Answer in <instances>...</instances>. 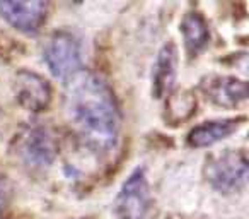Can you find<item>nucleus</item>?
I'll return each mask as SVG.
<instances>
[{
	"label": "nucleus",
	"mask_w": 249,
	"mask_h": 219,
	"mask_svg": "<svg viewBox=\"0 0 249 219\" xmlns=\"http://www.w3.org/2000/svg\"><path fill=\"white\" fill-rule=\"evenodd\" d=\"M67 112L80 137L97 153H109L120 137V112L107 82L92 72H84L69 79Z\"/></svg>",
	"instance_id": "obj_1"
},
{
	"label": "nucleus",
	"mask_w": 249,
	"mask_h": 219,
	"mask_svg": "<svg viewBox=\"0 0 249 219\" xmlns=\"http://www.w3.org/2000/svg\"><path fill=\"white\" fill-rule=\"evenodd\" d=\"M176 55L174 43H166L157 55L152 72V93L156 98L166 96L173 89L176 80Z\"/></svg>",
	"instance_id": "obj_9"
},
{
	"label": "nucleus",
	"mask_w": 249,
	"mask_h": 219,
	"mask_svg": "<svg viewBox=\"0 0 249 219\" xmlns=\"http://www.w3.org/2000/svg\"><path fill=\"white\" fill-rule=\"evenodd\" d=\"M195 108H196V100L190 93L174 94L167 101V120L173 123L183 122L193 115Z\"/></svg>",
	"instance_id": "obj_12"
},
{
	"label": "nucleus",
	"mask_w": 249,
	"mask_h": 219,
	"mask_svg": "<svg viewBox=\"0 0 249 219\" xmlns=\"http://www.w3.org/2000/svg\"><path fill=\"white\" fill-rule=\"evenodd\" d=\"M0 16L22 33L33 35L41 28L46 18L45 2H0Z\"/></svg>",
	"instance_id": "obj_7"
},
{
	"label": "nucleus",
	"mask_w": 249,
	"mask_h": 219,
	"mask_svg": "<svg viewBox=\"0 0 249 219\" xmlns=\"http://www.w3.org/2000/svg\"><path fill=\"white\" fill-rule=\"evenodd\" d=\"M9 195H11V187H9V181L4 175L0 173V211L5 207L9 200Z\"/></svg>",
	"instance_id": "obj_13"
},
{
	"label": "nucleus",
	"mask_w": 249,
	"mask_h": 219,
	"mask_svg": "<svg viewBox=\"0 0 249 219\" xmlns=\"http://www.w3.org/2000/svg\"><path fill=\"white\" fill-rule=\"evenodd\" d=\"M150 207V192L145 171L135 170L121 187L116 200L114 212L118 219H143Z\"/></svg>",
	"instance_id": "obj_4"
},
{
	"label": "nucleus",
	"mask_w": 249,
	"mask_h": 219,
	"mask_svg": "<svg viewBox=\"0 0 249 219\" xmlns=\"http://www.w3.org/2000/svg\"><path fill=\"white\" fill-rule=\"evenodd\" d=\"M43 59L53 76L69 80L82 70V45L72 33H55L46 43Z\"/></svg>",
	"instance_id": "obj_2"
},
{
	"label": "nucleus",
	"mask_w": 249,
	"mask_h": 219,
	"mask_svg": "<svg viewBox=\"0 0 249 219\" xmlns=\"http://www.w3.org/2000/svg\"><path fill=\"white\" fill-rule=\"evenodd\" d=\"M181 31H183L184 43H186V48L191 55H196L198 52H201L210 40L207 21L198 12H190L184 16L183 22H181Z\"/></svg>",
	"instance_id": "obj_11"
},
{
	"label": "nucleus",
	"mask_w": 249,
	"mask_h": 219,
	"mask_svg": "<svg viewBox=\"0 0 249 219\" xmlns=\"http://www.w3.org/2000/svg\"><path fill=\"white\" fill-rule=\"evenodd\" d=\"M244 119H227V120H213V122H203L201 125L195 127L188 136V142L193 147H208L220 140L227 139L231 134L239 129Z\"/></svg>",
	"instance_id": "obj_10"
},
{
	"label": "nucleus",
	"mask_w": 249,
	"mask_h": 219,
	"mask_svg": "<svg viewBox=\"0 0 249 219\" xmlns=\"http://www.w3.org/2000/svg\"><path fill=\"white\" fill-rule=\"evenodd\" d=\"M58 144L53 134L43 127L29 129L19 139V156L28 166L46 168L55 161Z\"/></svg>",
	"instance_id": "obj_5"
},
{
	"label": "nucleus",
	"mask_w": 249,
	"mask_h": 219,
	"mask_svg": "<svg viewBox=\"0 0 249 219\" xmlns=\"http://www.w3.org/2000/svg\"><path fill=\"white\" fill-rule=\"evenodd\" d=\"M16 98L29 112H43L52 101V87L48 80L38 74L21 70L16 76Z\"/></svg>",
	"instance_id": "obj_6"
},
{
	"label": "nucleus",
	"mask_w": 249,
	"mask_h": 219,
	"mask_svg": "<svg viewBox=\"0 0 249 219\" xmlns=\"http://www.w3.org/2000/svg\"><path fill=\"white\" fill-rule=\"evenodd\" d=\"M203 91L208 100L224 108L237 106L248 98V84L235 77H212L203 84Z\"/></svg>",
	"instance_id": "obj_8"
},
{
	"label": "nucleus",
	"mask_w": 249,
	"mask_h": 219,
	"mask_svg": "<svg viewBox=\"0 0 249 219\" xmlns=\"http://www.w3.org/2000/svg\"><path fill=\"white\" fill-rule=\"evenodd\" d=\"M207 180L224 194L241 190L248 180V159L239 151H225L207 164Z\"/></svg>",
	"instance_id": "obj_3"
}]
</instances>
